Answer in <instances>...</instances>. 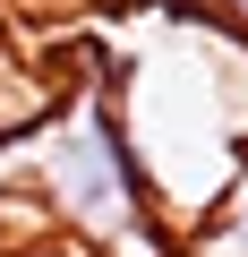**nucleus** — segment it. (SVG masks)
I'll use <instances>...</instances> for the list:
<instances>
[{"instance_id":"nucleus-1","label":"nucleus","mask_w":248,"mask_h":257,"mask_svg":"<svg viewBox=\"0 0 248 257\" xmlns=\"http://www.w3.org/2000/svg\"><path fill=\"white\" fill-rule=\"evenodd\" d=\"M35 189H43L52 223L77 248H137L146 257L137 223L154 206H146V180H137L129 138H120V111L103 94H77V103H60L35 128Z\"/></svg>"}]
</instances>
